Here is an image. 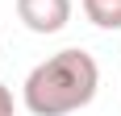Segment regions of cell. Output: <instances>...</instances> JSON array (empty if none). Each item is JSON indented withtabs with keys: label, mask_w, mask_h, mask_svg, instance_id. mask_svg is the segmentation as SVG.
Returning <instances> with one entry per match:
<instances>
[{
	"label": "cell",
	"mask_w": 121,
	"mask_h": 116,
	"mask_svg": "<svg viewBox=\"0 0 121 116\" xmlns=\"http://www.w3.org/2000/svg\"><path fill=\"white\" fill-rule=\"evenodd\" d=\"M100 91V62L88 50L67 46L42 58L21 83V104L29 116H71L88 108Z\"/></svg>",
	"instance_id": "cell-1"
},
{
	"label": "cell",
	"mask_w": 121,
	"mask_h": 116,
	"mask_svg": "<svg viewBox=\"0 0 121 116\" xmlns=\"http://www.w3.org/2000/svg\"><path fill=\"white\" fill-rule=\"evenodd\" d=\"M71 12H75L71 0H17L21 25L29 33H38V37H50V33H59V29H67Z\"/></svg>",
	"instance_id": "cell-2"
},
{
	"label": "cell",
	"mask_w": 121,
	"mask_h": 116,
	"mask_svg": "<svg viewBox=\"0 0 121 116\" xmlns=\"http://www.w3.org/2000/svg\"><path fill=\"white\" fill-rule=\"evenodd\" d=\"M84 17L104 33L121 29V0H84Z\"/></svg>",
	"instance_id": "cell-3"
},
{
	"label": "cell",
	"mask_w": 121,
	"mask_h": 116,
	"mask_svg": "<svg viewBox=\"0 0 121 116\" xmlns=\"http://www.w3.org/2000/svg\"><path fill=\"white\" fill-rule=\"evenodd\" d=\"M0 116H13V91L0 83Z\"/></svg>",
	"instance_id": "cell-4"
}]
</instances>
